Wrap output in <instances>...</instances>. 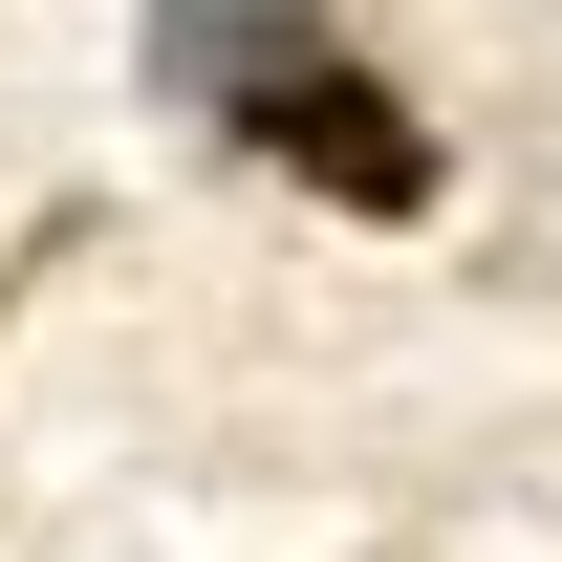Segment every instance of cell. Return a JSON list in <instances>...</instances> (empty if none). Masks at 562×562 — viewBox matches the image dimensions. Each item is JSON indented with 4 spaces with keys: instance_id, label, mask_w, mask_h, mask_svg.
I'll return each mask as SVG.
<instances>
[{
    "instance_id": "obj_1",
    "label": "cell",
    "mask_w": 562,
    "mask_h": 562,
    "mask_svg": "<svg viewBox=\"0 0 562 562\" xmlns=\"http://www.w3.org/2000/svg\"><path fill=\"white\" fill-rule=\"evenodd\" d=\"M238 151H281L303 195H347V216H432V195H454V151H432V109H412L390 66H368L347 22H325V44H303V66H281L260 109H238Z\"/></svg>"
},
{
    "instance_id": "obj_2",
    "label": "cell",
    "mask_w": 562,
    "mask_h": 562,
    "mask_svg": "<svg viewBox=\"0 0 562 562\" xmlns=\"http://www.w3.org/2000/svg\"><path fill=\"white\" fill-rule=\"evenodd\" d=\"M303 44H325V0H131V87L195 109V131H238Z\"/></svg>"
}]
</instances>
